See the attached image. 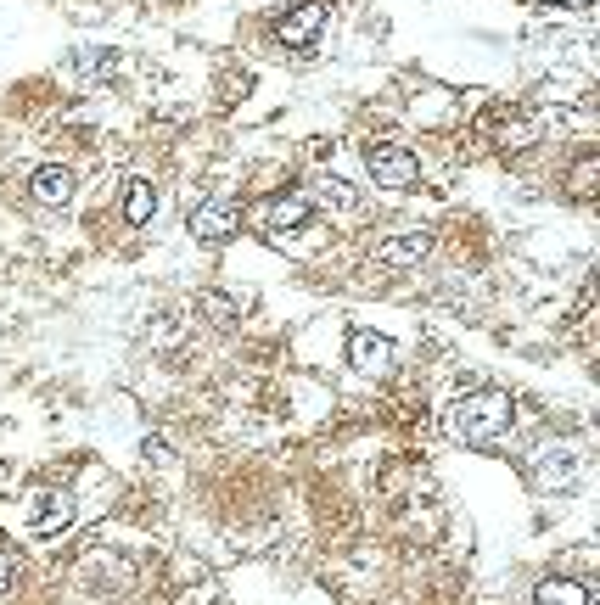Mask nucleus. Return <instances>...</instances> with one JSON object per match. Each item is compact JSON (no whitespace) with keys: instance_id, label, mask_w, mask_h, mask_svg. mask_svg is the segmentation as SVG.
Returning a JSON list of instances; mask_svg holds the SVG:
<instances>
[{"instance_id":"obj_1","label":"nucleus","mask_w":600,"mask_h":605,"mask_svg":"<svg viewBox=\"0 0 600 605\" xmlns=\"http://www.w3.org/2000/svg\"><path fill=\"white\" fill-rule=\"evenodd\" d=\"M511 421H516V398L511 393H466L455 404V437H466V443H500L505 432H511Z\"/></svg>"},{"instance_id":"obj_2","label":"nucleus","mask_w":600,"mask_h":605,"mask_svg":"<svg viewBox=\"0 0 600 605\" xmlns=\"http://www.w3.org/2000/svg\"><path fill=\"white\" fill-rule=\"evenodd\" d=\"M309 213H315V202H309V197H298V191H286V197H270V202H258L253 225L264 230V236H270V241H281V236H298V230L309 225Z\"/></svg>"},{"instance_id":"obj_3","label":"nucleus","mask_w":600,"mask_h":605,"mask_svg":"<svg viewBox=\"0 0 600 605\" xmlns=\"http://www.w3.org/2000/svg\"><path fill=\"white\" fill-rule=\"evenodd\" d=\"M365 169H371V180L382 185V191H410V185L421 180V163H415L404 146H371V152H365Z\"/></svg>"},{"instance_id":"obj_4","label":"nucleus","mask_w":600,"mask_h":605,"mask_svg":"<svg viewBox=\"0 0 600 605\" xmlns=\"http://www.w3.org/2000/svg\"><path fill=\"white\" fill-rule=\"evenodd\" d=\"M242 230V213H236V202L214 197V202H202L197 213H191V236L208 241V247H219V241H230Z\"/></svg>"},{"instance_id":"obj_5","label":"nucleus","mask_w":600,"mask_h":605,"mask_svg":"<svg viewBox=\"0 0 600 605\" xmlns=\"http://www.w3.org/2000/svg\"><path fill=\"white\" fill-rule=\"evenodd\" d=\"M320 29H326V0H298V6L281 17V45L303 51V45L320 40Z\"/></svg>"},{"instance_id":"obj_6","label":"nucleus","mask_w":600,"mask_h":605,"mask_svg":"<svg viewBox=\"0 0 600 605\" xmlns=\"http://www.w3.org/2000/svg\"><path fill=\"white\" fill-rule=\"evenodd\" d=\"M348 365H354L359 376H387V370H393V342H387L382 331H354V337H348Z\"/></svg>"},{"instance_id":"obj_7","label":"nucleus","mask_w":600,"mask_h":605,"mask_svg":"<svg viewBox=\"0 0 600 605\" xmlns=\"http://www.w3.org/2000/svg\"><path fill=\"white\" fill-rule=\"evenodd\" d=\"M432 253V236L427 230H415V236H387V241H376V264H387V269H410V264H421V258Z\"/></svg>"},{"instance_id":"obj_8","label":"nucleus","mask_w":600,"mask_h":605,"mask_svg":"<svg viewBox=\"0 0 600 605\" xmlns=\"http://www.w3.org/2000/svg\"><path fill=\"white\" fill-rule=\"evenodd\" d=\"M68 527H73V499L68 493H45L40 510H34V521H29V533L40 538V544H51V538H62Z\"/></svg>"},{"instance_id":"obj_9","label":"nucleus","mask_w":600,"mask_h":605,"mask_svg":"<svg viewBox=\"0 0 600 605\" xmlns=\"http://www.w3.org/2000/svg\"><path fill=\"white\" fill-rule=\"evenodd\" d=\"M29 191H34V202H45V208H62V202L73 197V169L68 163H40Z\"/></svg>"},{"instance_id":"obj_10","label":"nucleus","mask_w":600,"mask_h":605,"mask_svg":"<svg viewBox=\"0 0 600 605\" xmlns=\"http://www.w3.org/2000/svg\"><path fill=\"white\" fill-rule=\"evenodd\" d=\"M124 219H129L135 230L158 219V191H152V180H129V185H124Z\"/></svg>"},{"instance_id":"obj_11","label":"nucleus","mask_w":600,"mask_h":605,"mask_svg":"<svg viewBox=\"0 0 600 605\" xmlns=\"http://www.w3.org/2000/svg\"><path fill=\"white\" fill-rule=\"evenodd\" d=\"M533 605H589V589L578 577H544L533 589Z\"/></svg>"},{"instance_id":"obj_12","label":"nucleus","mask_w":600,"mask_h":605,"mask_svg":"<svg viewBox=\"0 0 600 605\" xmlns=\"http://www.w3.org/2000/svg\"><path fill=\"white\" fill-rule=\"evenodd\" d=\"M315 202L331 213H359V191L348 180H337V174H320L315 180Z\"/></svg>"},{"instance_id":"obj_13","label":"nucleus","mask_w":600,"mask_h":605,"mask_svg":"<svg viewBox=\"0 0 600 605\" xmlns=\"http://www.w3.org/2000/svg\"><path fill=\"white\" fill-rule=\"evenodd\" d=\"M539 135H544V124H539V118H528V113H516V118H505V124L494 129V141H500L505 152H528V146L539 141Z\"/></svg>"},{"instance_id":"obj_14","label":"nucleus","mask_w":600,"mask_h":605,"mask_svg":"<svg viewBox=\"0 0 600 605\" xmlns=\"http://www.w3.org/2000/svg\"><path fill=\"white\" fill-rule=\"evenodd\" d=\"M96 583H107V589H129V561L124 555H96Z\"/></svg>"},{"instance_id":"obj_15","label":"nucleus","mask_w":600,"mask_h":605,"mask_svg":"<svg viewBox=\"0 0 600 605\" xmlns=\"http://www.w3.org/2000/svg\"><path fill=\"white\" fill-rule=\"evenodd\" d=\"M595 169H600V163H595V157H578V163H572V197H595Z\"/></svg>"},{"instance_id":"obj_16","label":"nucleus","mask_w":600,"mask_h":605,"mask_svg":"<svg viewBox=\"0 0 600 605\" xmlns=\"http://www.w3.org/2000/svg\"><path fill=\"white\" fill-rule=\"evenodd\" d=\"M12 583H17V561L6 555V549H0V594L12 589Z\"/></svg>"},{"instance_id":"obj_17","label":"nucleus","mask_w":600,"mask_h":605,"mask_svg":"<svg viewBox=\"0 0 600 605\" xmlns=\"http://www.w3.org/2000/svg\"><path fill=\"white\" fill-rule=\"evenodd\" d=\"M550 6H589V0H550Z\"/></svg>"}]
</instances>
